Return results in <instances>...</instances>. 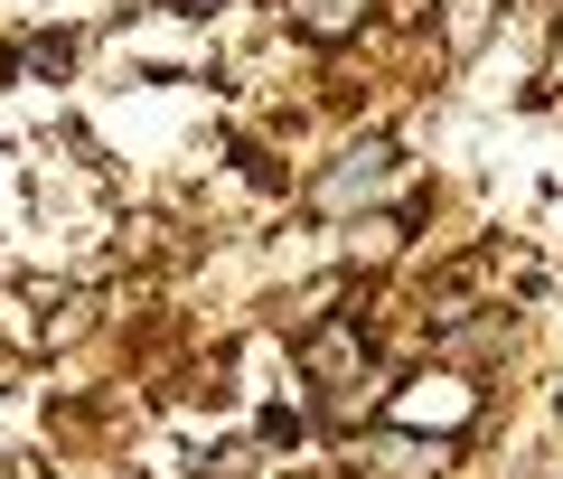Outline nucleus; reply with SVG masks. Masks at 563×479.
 I'll return each mask as SVG.
<instances>
[{
  "label": "nucleus",
  "mask_w": 563,
  "mask_h": 479,
  "mask_svg": "<svg viewBox=\"0 0 563 479\" xmlns=\"http://www.w3.org/2000/svg\"><path fill=\"white\" fill-rule=\"evenodd\" d=\"M161 10H169V20H217L225 0H161Z\"/></svg>",
  "instance_id": "nucleus-6"
},
{
  "label": "nucleus",
  "mask_w": 563,
  "mask_h": 479,
  "mask_svg": "<svg viewBox=\"0 0 563 479\" xmlns=\"http://www.w3.org/2000/svg\"><path fill=\"white\" fill-rule=\"evenodd\" d=\"M366 367H376V339H366V319H329V329H310V339H301V377L320 385L329 404H339L347 385L366 377Z\"/></svg>",
  "instance_id": "nucleus-2"
},
{
  "label": "nucleus",
  "mask_w": 563,
  "mask_h": 479,
  "mask_svg": "<svg viewBox=\"0 0 563 479\" xmlns=\"http://www.w3.org/2000/svg\"><path fill=\"white\" fill-rule=\"evenodd\" d=\"M470 404H479V385L432 377V385H404L395 395V423H470Z\"/></svg>",
  "instance_id": "nucleus-4"
},
{
  "label": "nucleus",
  "mask_w": 563,
  "mask_h": 479,
  "mask_svg": "<svg viewBox=\"0 0 563 479\" xmlns=\"http://www.w3.org/2000/svg\"><path fill=\"white\" fill-rule=\"evenodd\" d=\"M0 479H10V460H0Z\"/></svg>",
  "instance_id": "nucleus-7"
},
{
  "label": "nucleus",
  "mask_w": 563,
  "mask_h": 479,
  "mask_svg": "<svg viewBox=\"0 0 563 479\" xmlns=\"http://www.w3.org/2000/svg\"><path fill=\"white\" fill-rule=\"evenodd\" d=\"M395 170H404V151H395V141L376 132V141H357V151H347L339 170H320L310 207H320V217H366V207H376V188L395 179Z\"/></svg>",
  "instance_id": "nucleus-1"
},
{
  "label": "nucleus",
  "mask_w": 563,
  "mask_h": 479,
  "mask_svg": "<svg viewBox=\"0 0 563 479\" xmlns=\"http://www.w3.org/2000/svg\"><path fill=\"white\" fill-rule=\"evenodd\" d=\"M366 10H376V0H291V20H301V39H320V47L357 39V29H366Z\"/></svg>",
  "instance_id": "nucleus-5"
},
{
  "label": "nucleus",
  "mask_w": 563,
  "mask_h": 479,
  "mask_svg": "<svg viewBox=\"0 0 563 479\" xmlns=\"http://www.w3.org/2000/svg\"><path fill=\"white\" fill-rule=\"evenodd\" d=\"M366 479H442V460H451V442H422V433H366Z\"/></svg>",
  "instance_id": "nucleus-3"
}]
</instances>
